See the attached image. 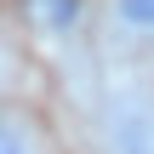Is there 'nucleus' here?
<instances>
[{"mask_svg": "<svg viewBox=\"0 0 154 154\" xmlns=\"http://www.w3.org/2000/svg\"><path fill=\"white\" fill-rule=\"evenodd\" d=\"M0 154H23V131H17V126L0 131Z\"/></svg>", "mask_w": 154, "mask_h": 154, "instance_id": "20e7f679", "label": "nucleus"}, {"mask_svg": "<svg viewBox=\"0 0 154 154\" xmlns=\"http://www.w3.org/2000/svg\"><path fill=\"white\" fill-rule=\"evenodd\" d=\"M34 11H40L51 29H69V23H74V11H80V0H34Z\"/></svg>", "mask_w": 154, "mask_h": 154, "instance_id": "f257e3e1", "label": "nucleus"}, {"mask_svg": "<svg viewBox=\"0 0 154 154\" xmlns=\"http://www.w3.org/2000/svg\"><path fill=\"white\" fill-rule=\"evenodd\" d=\"M120 17L137 29H154V0H120Z\"/></svg>", "mask_w": 154, "mask_h": 154, "instance_id": "f03ea898", "label": "nucleus"}, {"mask_svg": "<svg viewBox=\"0 0 154 154\" xmlns=\"http://www.w3.org/2000/svg\"><path fill=\"white\" fill-rule=\"evenodd\" d=\"M120 143H126V154H149V126H143V120H126Z\"/></svg>", "mask_w": 154, "mask_h": 154, "instance_id": "7ed1b4c3", "label": "nucleus"}]
</instances>
